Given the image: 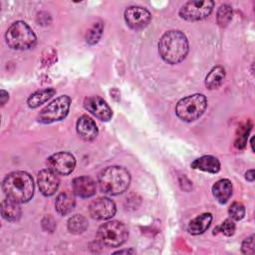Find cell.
<instances>
[{
	"instance_id": "1",
	"label": "cell",
	"mask_w": 255,
	"mask_h": 255,
	"mask_svg": "<svg viewBox=\"0 0 255 255\" xmlns=\"http://www.w3.org/2000/svg\"><path fill=\"white\" fill-rule=\"evenodd\" d=\"M158 54L167 64H178L188 53V41L186 36L178 30L165 32L158 42Z\"/></svg>"
},
{
	"instance_id": "2",
	"label": "cell",
	"mask_w": 255,
	"mask_h": 255,
	"mask_svg": "<svg viewBox=\"0 0 255 255\" xmlns=\"http://www.w3.org/2000/svg\"><path fill=\"white\" fill-rule=\"evenodd\" d=\"M2 189L7 197L19 203H25L33 197L34 181L26 171H13L4 178Z\"/></svg>"
},
{
	"instance_id": "3",
	"label": "cell",
	"mask_w": 255,
	"mask_h": 255,
	"mask_svg": "<svg viewBox=\"0 0 255 255\" xmlns=\"http://www.w3.org/2000/svg\"><path fill=\"white\" fill-rule=\"evenodd\" d=\"M98 183L102 192L109 195H119L128 188L130 173L123 166H108L99 173Z\"/></svg>"
},
{
	"instance_id": "4",
	"label": "cell",
	"mask_w": 255,
	"mask_h": 255,
	"mask_svg": "<svg viewBox=\"0 0 255 255\" xmlns=\"http://www.w3.org/2000/svg\"><path fill=\"white\" fill-rule=\"evenodd\" d=\"M6 44L13 50H29L37 43V37L24 21L12 23L5 34Z\"/></svg>"
},
{
	"instance_id": "5",
	"label": "cell",
	"mask_w": 255,
	"mask_h": 255,
	"mask_svg": "<svg viewBox=\"0 0 255 255\" xmlns=\"http://www.w3.org/2000/svg\"><path fill=\"white\" fill-rule=\"evenodd\" d=\"M206 108V97L202 94H193L178 101L175 107V114L181 121L191 123L199 119Z\"/></svg>"
},
{
	"instance_id": "6",
	"label": "cell",
	"mask_w": 255,
	"mask_h": 255,
	"mask_svg": "<svg viewBox=\"0 0 255 255\" xmlns=\"http://www.w3.org/2000/svg\"><path fill=\"white\" fill-rule=\"evenodd\" d=\"M97 237L102 245L108 247H119L128 239V231L124 223L118 220H112L99 227Z\"/></svg>"
},
{
	"instance_id": "7",
	"label": "cell",
	"mask_w": 255,
	"mask_h": 255,
	"mask_svg": "<svg viewBox=\"0 0 255 255\" xmlns=\"http://www.w3.org/2000/svg\"><path fill=\"white\" fill-rule=\"evenodd\" d=\"M71 98L60 96L46 106L38 115V122L42 124H52L65 119L69 113Z\"/></svg>"
},
{
	"instance_id": "8",
	"label": "cell",
	"mask_w": 255,
	"mask_h": 255,
	"mask_svg": "<svg viewBox=\"0 0 255 255\" xmlns=\"http://www.w3.org/2000/svg\"><path fill=\"white\" fill-rule=\"evenodd\" d=\"M214 7V2L211 0L203 1H188L179 9V16L186 21H199L207 18Z\"/></svg>"
},
{
	"instance_id": "9",
	"label": "cell",
	"mask_w": 255,
	"mask_h": 255,
	"mask_svg": "<svg viewBox=\"0 0 255 255\" xmlns=\"http://www.w3.org/2000/svg\"><path fill=\"white\" fill-rule=\"evenodd\" d=\"M47 165L59 175H68L76 166V158L70 152L59 151L47 158Z\"/></svg>"
},
{
	"instance_id": "10",
	"label": "cell",
	"mask_w": 255,
	"mask_h": 255,
	"mask_svg": "<svg viewBox=\"0 0 255 255\" xmlns=\"http://www.w3.org/2000/svg\"><path fill=\"white\" fill-rule=\"evenodd\" d=\"M125 21L133 30L145 28L151 21L150 12L140 6H129L125 10Z\"/></svg>"
},
{
	"instance_id": "11",
	"label": "cell",
	"mask_w": 255,
	"mask_h": 255,
	"mask_svg": "<svg viewBox=\"0 0 255 255\" xmlns=\"http://www.w3.org/2000/svg\"><path fill=\"white\" fill-rule=\"evenodd\" d=\"M117 212L115 202L108 197H99L89 205V213L96 220H108Z\"/></svg>"
},
{
	"instance_id": "12",
	"label": "cell",
	"mask_w": 255,
	"mask_h": 255,
	"mask_svg": "<svg viewBox=\"0 0 255 255\" xmlns=\"http://www.w3.org/2000/svg\"><path fill=\"white\" fill-rule=\"evenodd\" d=\"M84 108L103 122H109L113 117V112L110 106L98 96H92L85 99Z\"/></svg>"
},
{
	"instance_id": "13",
	"label": "cell",
	"mask_w": 255,
	"mask_h": 255,
	"mask_svg": "<svg viewBox=\"0 0 255 255\" xmlns=\"http://www.w3.org/2000/svg\"><path fill=\"white\" fill-rule=\"evenodd\" d=\"M37 182L41 193L45 196L54 195L60 185L58 174L50 168H45L38 172Z\"/></svg>"
},
{
	"instance_id": "14",
	"label": "cell",
	"mask_w": 255,
	"mask_h": 255,
	"mask_svg": "<svg viewBox=\"0 0 255 255\" xmlns=\"http://www.w3.org/2000/svg\"><path fill=\"white\" fill-rule=\"evenodd\" d=\"M73 193L82 198L92 197L96 193V183L89 176H79L72 181Z\"/></svg>"
},
{
	"instance_id": "15",
	"label": "cell",
	"mask_w": 255,
	"mask_h": 255,
	"mask_svg": "<svg viewBox=\"0 0 255 255\" xmlns=\"http://www.w3.org/2000/svg\"><path fill=\"white\" fill-rule=\"evenodd\" d=\"M76 128L79 136L86 141L94 140L99 132L94 120L86 115H83L78 119Z\"/></svg>"
},
{
	"instance_id": "16",
	"label": "cell",
	"mask_w": 255,
	"mask_h": 255,
	"mask_svg": "<svg viewBox=\"0 0 255 255\" xmlns=\"http://www.w3.org/2000/svg\"><path fill=\"white\" fill-rule=\"evenodd\" d=\"M232 183L227 178L217 180L212 186V194L215 199L221 204H224L228 201V199L232 195Z\"/></svg>"
},
{
	"instance_id": "17",
	"label": "cell",
	"mask_w": 255,
	"mask_h": 255,
	"mask_svg": "<svg viewBox=\"0 0 255 255\" xmlns=\"http://www.w3.org/2000/svg\"><path fill=\"white\" fill-rule=\"evenodd\" d=\"M22 214L21 207L19 202L15 201L12 198H5L1 202V215L2 217L10 222H14L20 219Z\"/></svg>"
},
{
	"instance_id": "18",
	"label": "cell",
	"mask_w": 255,
	"mask_h": 255,
	"mask_svg": "<svg viewBox=\"0 0 255 255\" xmlns=\"http://www.w3.org/2000/svg\"><path fill=\"white\" fill-rule=\"evenodd\" d=\"M190 166L194 169H199L209 173H217L220 170V162L213 155H203L194 159Z\"/></svg>"
},
{
	"instance_id": "19",
	"label": "cell",
	"mask_w": 255,
	"mask_h": 255,
	"mask_svg": "<svg viewBox=\"0 0 255 255\" xmlns=\"http://www.w3.org/2000/svg\"><path fill=\"white\" fill-rule=\"evenodd\" d=\"M211 221H212V215L210 213H208V212L202 213V214L196 216L195 218H193L189 222V224L187 226V230L192 235L202 234L209 228Z\"/></svg>"
},
{
	"instance_id": "20",
	"label": "cell",
	"mask_w": 255,
	"mask_h": 255,
	"mask_svg": "<svg viewBox=\"0 0 255 255\" xmlns=\"http://www.w3.org/2000/svg\"><path fill=\"white\" fill-rule=\"evenodd\" d=\"M56 94V90L53 88H46L42 90H38L32 93L27 99V105L31 109H36L40 107L42 104L46 103Z\"/></svg>"
},
{
	"instance_id": "21",
	"label": "cell",
	"mask_w": 255,
	"mask_h": 255,
	"mask_svg": "<svg viewBox=\"0 0 255 255\" xmlns=\"http://www.w3.org/2000/svg\"><path fill=\"white\" fill-rule=\"evenodd\" d=\"M76 204L75 198L67 192L60 193L55 201V209L60 215H67L74 209Z\"/></svg>"
},
{
	"instance_id": "22",
	"label": "cell",
	"mask_w": 255,
	"mask_h": 255,
	"mask_svg": "<svg viewBox=\"0 0 255 255\" xmlns=\"http://www.w3.org/2000/svg\"><path fill=\"white\" fill-rule=\"evenodd\" d=\"M225 79V69L221 66H216L205 77V87L208 90L218 89Z\"/></svg>"
},
{
	"instance_id": "23",
	"label": "cell",
	"mask_w": 255,
	"mask_h": 255,
	"mask_svg": "<svg viewBox=\"0 0 255 255\" xmlns=\"http://www.w3.org/2000/svg\"><path fill=\"white\" fill-rule=\"evenodd\" d=\"M88 225L89 224L87 218L81 214L73 215L69 218L67 223L68 230L73 234H81L85 232L88 228Z\"/></svg>"
},
{
	"instance_id": "24",
	"label": "cell",
	"mask_w": 255,
	"mask_h": 255,
	"mask_svg": "<svg viewBox=\"0 0 255 255\" xmlns=\"http://www.w3.org/2000/svg\"><path fill=\"white\" fill-rule=\"evenodd\" d=\"M232 15H233V12H232L231 6L228 4H222L217 10V14H216L217 24L220 27L227 26L232 19Z\"/></svg>"
},
{
	"instance_id": "25",
	"label": "cell",
	"mask_w": 255,
	"mask_h": 255,
	"mask_svg": "<svg viewBox=\"0 0 255 255\" xmlns=\"http://www.w3.org/2000/svg\"><path fill=\"white\" fill-rule=\"evenodd\" d=\"M104 31V25L101 22L95 23L86 34V42L89 45H95L99 42Z\"/></svg>"
},
{
	"instance_id": "26",
	"label": "cell",
	"mask_w": 255,
	"mask_h": 255,
	"mask_svg": "<svg viewBox=\"0 0 255 255\" xmlns=\"http://www.w3.org/2000/svg\"><path fill=\"white\" fill-rule=\"evenodd\" d=\"M228 214L233 220H241L245 215V207L241 202L235 201L230 205L228 209Z\"/></svg>"
},
{
	"instance_id": "27",
	"label": "cell",
	"mask_w": 255,
	"mask_h": 255,
	"mask_svg": "<svg viewBox=\"0 0 255 255\" xmlns=\"http://www.w3.org/2000/svg\"><path fill=\"white\" fill-rule=\"evenodd\" d=\"M235 223L233 221V219H225L219 226H217L214 229L213 234L217 233V232H221L222 234H224L225 236H231L234 234L235 232Z\"/></svg>"
},
{
	"instance_id": "28",
	"label": "cell",
	"mask_w": 255,
	"mask_h": 255,
	"mask_svg": "<svg viewBox=\"0 0 255 255\" xmlns=\"http://www.w3.org/2000/svg\"><path fill=\"white\" fill-rule=\"evenodd\" d=\"M254 235L247 237L241 245V252L246 255H253L254 254Z\"/></svg>"
},
{
	"instance_id": "29",
	"label": "cell",
	"mask_w": 255,
	"mask_h": 255,
	"mask_svg": "<svg viewBox=\"0 0 255 255\" xmlns=\"http://www.w3.org/2000/svg\"><path fill=\"white\" fill-rule=\"evenodd\" d=\"M250 131V128L249 127H244L240 129L239 135L237 136V139L235 141V146L237 148H243L245 146L247 137H248V133Z\"/></svg>"
},
{
	"instance_id": "30",
	"label": "cell",
	"mask_w": 255,
	"mask_h": 255,
	"mask_svg": "<svg viewBox=\"0 0 255 255\" xmlns=\"http://www.w3.org/2000/svg\"><path fill=\"white\" fill-rule=\"evenodd\" d=\"M0 98H1V105L4 106L5 103H6V102L8 101V99H9V94H8L6 91L1 90V92H0Z\"/></svg>"
},
{
	"instance_id": "31",
	"label": "cell",
	"mask_w": 255,
	"mask_h": 255,
	"mask_svg": "<svg viewBox=\"0 0 255 255\" xmlns=\"http://www.w3.org/2000/svg\"><path fill=\"white\" fill-rule=\"evenodd\" d=\"M245 178H246L248 181H250V182L254 181V178H255L254 170H253V169H249V170H247V171H246V173H245Z\"/></svg>"
},
{
	"instance_id": "32",
	"label": "cell",
	"mask_w": 255,
	"mask_h": 255,
	"mask_svg": "<svg viewBox=\"0 0 255 255\" xmlns=\"http://www.w3.org/2000/svg\"><path fill=\"white\" fill-rule=\"evenodd\" d=\"M130 252H132V251H131V250H120V251H118V252H116V253L122 254V253H130Z\"/></svg>"
},
{
	"instance_id": "33",
	"label": "cell",
	"mask_w": 255,
	"mask_h": 255,
	"mask_svg": "<svg viewBox=\"0 0 255 255\" xmlns=\"http://www.w3.org/2000/svg\"><path fill=\"white\" fill-rule=\"evenodd\" d=\"M253 142H254V136L251 138V146H252V150L254 151V143Z\"/></svg>"
}]
</instances>
